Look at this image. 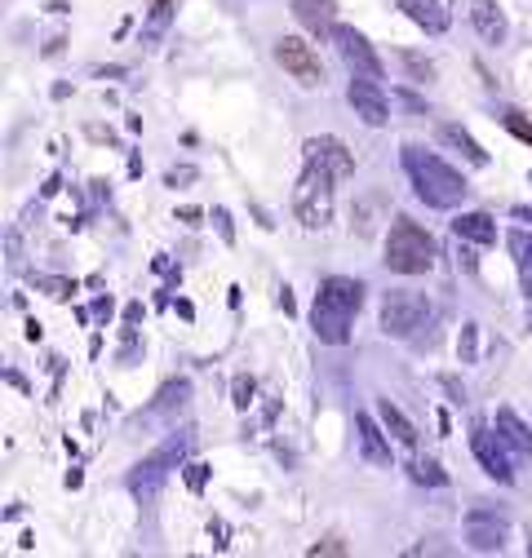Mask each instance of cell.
I'll list each match as a JSON object with an SVG mask.
<instances>
[{
	"mask_svg": "<svg viewBox=\"0 0 532 558\" xmlns=\"http://www.w3.org/2000/svg\"><path fill=\"white\" fill-rule=\"evenodd\" d=\"M399 10H404L426 36H444L448 32V10L439 0H399Z\"/></svg>",
	"mask_w": 532,
	"mask_h": 558,
	"instance_id": "2e32d148",
	"label": "cell"
},
{
	"mask_svg": "<svg viewBox=\"0 0 532 558\" xmlns=\"http://www.w3.org/2000/svg\"><path fill=\"white\" fill-rule=\"evenodd\" d=\"M457 10L471 14V23H475V32H480L484 45H506L510 23H506V14H501L497 0H457Z\"/></svg>",
	"mask_w": 532,
	"mask_h": 558,
	"instance_id": "7c38bea8",
	"label": "cell"
},
{
	"mask_svg": "<svg viewBox=\"0 0 532 558\" xmlns=\"http://www.w3.org/2000/svg\"><path fill=\"white\" fill-rule=\"evenodd\" d=\"M506 536H510V523L493 506L480 501V506L466 510V545H471L475 554H501L506 549Z\"/></svg>",
	"mask_w": 532,
	"mask_h": 558,
	"instance_id": "ba28073f",
	"label": "cell"
},
{
	"mask_svg": "<svg viewBox=\"0 0 532 558\" xmlns=\"http://www.w3.org/2000/svg\"><path fill=\"white\" fill-rule=\"evenodd\" d=\"M435 315V306L426 302V293H413V289H395L382 298V332L395 337V341H409L418 337V328H426Z\"/></svg>",
	"mask_w": 532,
	"mask_h": 558,
	"instance_id": "8992f818",
	"label": "cell"
},
{
	"mask_svg": "<svg viewBox=\"0 0 532 558\" xmlns=\"http://www.w3.org/2000/svg\"><path fill=\"white\" fill-rule=\"evenodd\" d=\"M471 452H475V461L484 465L488 478H497V483H515V470H510V457H506V439H501V435H493V430H475V435H471Z\"/></svg>",
	"mask_w": 532,
	"mask_h": 558,
	"instance_id": "4fadbf2b",
	"label": "cell"
},
{
	"mask_svg": "<svg viewBox=\"0 0 532 558\" xmlns=\"http://www.w3.org/2000/svg\"><path fill=\"white\" fill-rule=\"evenodd\" d=\"M510 253H515V266H519V284L532 298V235L528 231H515L510 235Z\"/></svg>",
	"mask_w": 532,
	"mask_h": 558,
	"instance_id": "44dd1931",
	"label": "cell"
},
{
	"mask_svg": "<svg viewBox=\"0 0 532 558\" xmlns=\"http://www.w3.org/2000/svg\"><path fill=\"white\" fill-rule=\"evenodd\" d=\"M501 124H506L515 137H523V143L532 147V124H523V120H519V111H506V116H501Z\"/></svg>",
	"mask_w": 532,
	"mask_h": 558,
	"instance_id": "603a6c76",
	"label": "cell"
},
{
	"mask_svg": "<svg viewBox=\"0 0 532 558\" xmlns=\"http://www.w3.org/2000/svg\"><path fill=\"white\" fill-rule=\"evenodd\" d=\"M347 102L355 107V116H360L368 129H382V124L390 120V102H386V94H382V85H377V81L355 76V81H351V89H347Z\"/></svg>",
	"mask_w": 532,
	"mask_h": 558,
	"instance_id": "8fae6325",
	"label": "cell"
},
{
	"mask_svg": "<svg viewBox=\"0 0 532 558\" xmlns=\"http://www.w3.org/2000/svg\"><path fill=\"white\" fill-rule=\"evenodd\" d=\"M377 412H382V426H386V435H395V439L404 444V448H418V426H413L409 416L399 412L390 399H382V403H377Z\"/></svg>",
	"mask_w": 532,
	"mask_h": 558,
	"instance_id": "ffe728a7",
	"label": "cell"
},
{
	"mask_svg": "<svg viewBox=\"0 0 532 558\" xmlns=\"http://www.w3.org/2000/svg\"><path fill=\"white\" fill-rule=\"evenodd\" d=\"M235 408H249L253 403V377H235Z\"/></svg>",
	"mask_w": 532,
	"mask_h": 558,
	"instance_id": "cb8c5ba5",
	"label": "cell"
},
{
	"mask_svg": "<svg viewBox=\"0 0 532 558\" xmlns=\"http://www.w3.org/2000/svg\"><path fill=\"white\" fill-rule=\"evenodd\" d=\"M404 169H409V182H413L418 199L431 204V208H457L466 199V191H471L452 165H444L426 147H404Z\"/></svg>",
	"mask_w": 532,
	"mask_h": 558,
	"instance_id": "7a4b0ae2",
	"label": "cell"
},
{
	"mask_svg": "<svg viewBox=\"0 0 532 558\" xmlns=\"http://www.w3.org/2000/svg\"><path fill=\"white\" fill-rule=\"evenodd\" d=\"M497 435L506 439V448H515V452H523V457H532V430L515 416V408H497Z\"/></svg>",
	"mask_w": 532,
	"mask_h": 558,
	"instance_id": "ac0fdd59",
	"label": "cell"
},
{
	"mask_svg": "<svg viewBox=\"0 0 532 558\" xmlns=\"http://www.w3.org/2000/svg\"><path fill=\"white\" fill-rule=\"evenodd\" d=\"M293 19L315 36H332V27H338V0H293Z\"/></svg>",
	"mask_w": 532,
	"mask_h": 558,
	"instance_id": "5bb4252c",
	"label": "cell"
},
{
	"mask_svg": "<svg viewBox=\"0 0 532 558\" xmlns=\"http://www.w3.org/2000/svg\"><path fill=\"white\" fill-rule=\"evenodd\" d=\"M311 554H347V545H338V541H324V545H315Z\"/></svg>",
	"mask_w": 532,
	"mask_h": 558,
	"instance_id": "f1b7e54d",
	"label": "cell"
},
{
	"mask_svg": "<svg viewBox=\"0 0 532 558\" xmlns=\"http://www.w3.org/2000/svg\"><path fill=\"white\" fill-rule=\"evenodd\" d=\"M404 62H409V72H413L418 81H431V76H435V66H431V62H422L418 53H404Z\"/></svg>",
	"mask_w": 532,
	"mask_h": 558,
	"instance_id": "d4e9b609",
	"label": "cell"
},
{
	"mask_svg": "<svg viewBox=\"0 0 532 558\" xmlns=\"http://www.w3.org/2000/svg\"><path fill=\"white\" fill-rule=\"evenodd\" d=\"M306 165H319L328 169L332 178H351L355 173V156L347 151L342 137H332V133H319V137H306Z\"/></svg>",
	"mask_w": 532,
	"mask_h": 558,
	"instance_id": "30bf717a",
	"label": "cell"
},
{
	"mask_svg": "<svg viewBox=\"0 0 532 558\" xmlns=\"http://www.w3.org/2000/svg\"><path fill=\"white\" fill-rule=\"evenodd\" d=\"M409 474H413L418 483H431V487H444V483H448V474L439 470V461H426V457H418V461L409 465Z\"/></svg>",
	"mask_w": 532,
	"mask_h": 558,
	"instance_id": "7402d4cb",
	"label": "cell"
},
{
	"mask_svg": "<svg viewBox=\"0 0 532 558\" xmlns=\"http://www.w3.org/2000/svg\"><path fill=\"white\" fill-rule=\"evenodd\" d=\"M152 23H156V27H165V23H169V0H156V10H152Z\"/></svg>",
	"mask_w": 532,
	"mask_h": 558,
	"instance_id": "83f0119b",
	"label": "cell"
},
{
	"mask_svg": "<svg viewBox=\"0 0 532 558\" xmlns=\"http://www.w3.org/2000/svg\"><path fill=\"white\" fill-rule=\"evenodd\" d=\"M515 218L519 222H532V208H515Z\"/></svg>",
	"mask_w": 532,
	"mask_h": 558,
	"instance_id": "f546056e",
	"label": "cell"
},
{
	"mask_svg": "<svg viewBox=\"0 0 532 558\" xmlns=\"http://www.w3.org/2000/svg\"><path fill=\"white\" fill-rule=\"evenodd\" d=\"M328 40H332V49H338V58L347 62V72H351V76H364V81H382V76H386V66H382V58H377V49L368 45L364 32L338 23Z\"/></svg>",
	"mask_w": 532,
	"mask_h": 558,
	"instance_id": "52a82bcc",
	"label": "cell"
},
{
	"mask_svg": "<svg viewBox=\"0 0 532 558\" xmlns=\"http://www.w3.org/2000/svg\"><path fill=\"white\" fill-rule=\"evenodd\" d=\"M360 306H364V284H360V279H347V275L324 279L319 293H315V306H311V328H315V337H319L324 345H347Z\"/></svg>",
	"mask_w": 532,
	"mask_h": 558,
	"instance_id": "6da1fadb",
	"label": "cell"
},
{
	"mask_svg": "<svg viewBox=\"0 0 532 558\" xmlns=\"http://www.w3.org/2000/svg\"><path fill=\"white\" fill-rule=\"evenodd\" d=\"M332 178L328 169L319 165H306L298 186H293V218L306 227V231H324L332 222Z\"/></svg>",
	"mask_w": 532,
	"mask_h": 558,
	"instance_id": "5b68a950",
	"label": "cell"
},
{
	"mask_svg": "<svg viewBox=\"0 0 532 558\" xmlns=\"http://www.w3.org/2000/svg\"><path fill=\"white\" fill-rule=\"evenodd\" d=\"M191 430H178V435H169L152 457H143L138 465H133L129 470V493L133 497H138V501H152L156 493H160V487H165V478L186 461V452H191Z\"/></svg>",
	"mask_w": 532,
	"mask_h": 558,
	"instance_id": "277c9868",
	"label": "cell"
},
{
	"mask_svg": "<svg viewBox=\"0 0 532 558\" xmlns=\"http://www.w3.org/2000/svg\"><path fill=\"white\" fill-rule=\"evenodd\" d=\"M276 62L285 66V72L302 85V89H315V85H324V72H319V58H315V49L306 45V40H298V36H280L276 40Z\"/></svg>",
	"mask_w": 532,
	"mask_h": 558,
	"instance_id": "9c48e42d",
	"label": "cell"
},
{
	"mask_svg": "<svg viewBox=\"0 0 532 558\" xmlns=\"http://www.w3.org/2000/svg\"><path fill=\"white\" fill-rule=\"evenodd\" d=\"M395 275H426L435 266V240L426 227H418L413 218H395L390 235H386V257H382Z\"/></svg>",
	"mask_w": 532,
	"mask_h": 558,
	"instance_id": "3957f363",
	"label": "cell"
},
{
	"mask_svg": "<svg viewBox=\"0 0 532 558\" xmlns=\"http://www.w3.org/2000/svg\"><path fill=\"white\" fill-rule=\"evenodd\" d=\"M452 235L461 244H497V222L488 214H457L452 218Z\"/></svg>",
	"mask_w": 532,
	"mask_h": 558,
	"instance_id": "e0dca14e",
	"label": "cell"
},
{
	"mask_svg": "<svg viewBox=\"0 0 532 558\" xmlns=\"http://www.w3.org/2000/svg\"><path fill=\"white\" fill-rule=\"evenodd\" d=\"M40 284L49 289V298H66V293H72V284H62V279H40Z\"/></svg>",
	"mask_w": 532,
	"mask_h": 558,
	"instance_id": "4316f807",
	"label": "cell"
},
{
	"mask_svg": "<svg viewBox=\"0 0 532 558\" xmlns=\"http://www.w3.org/2000/svg\"><path fill=\"white\" fill-rule=\"evenodd\" d=\"M461 360H466V364L475 360V324H466V351H461Z\"/></svg>",
	"mask_w": 532,
	"mask_h": 558,
	"instance_id": "484cf974",
	"label": "cell"
},
{
	"mask_svg": "<svg viewBox=\"0 0 532 558\" xmlns=\"http://www.w3.org/2000/svg\"><path fill=\"white\" fill-rule=\"evenodd\" d=\"M382 430H386V426H377L368 412L355 416V439H360V452H364L368 465H390V444H386Z\"/></svg>",
	"mask_w": 532,
	"mask_h": 558,
	"instance_id": "9a60e30c",
	"label": "cell"
},
{
	"mask_svg": "<svg viewBox=\"0 0 532 558\" xmlns=\"http://www.w3.org/2000/svg\"><path fill=\"white\" fill-rule=\"evenodd\" d=\"M439 137H444V143H448L452 151H461V156H466V160H471V165H480V169H484V165L493 160V156H488V151H484V147L475 143V137H471V133H466V129H461V124H444V129H439Z\"/></svg>",
	"mask_w": 532,
	"mask_h": 558,
	"instance_id": "d6986e66",
	"label": "cell"
}]
</instances>
